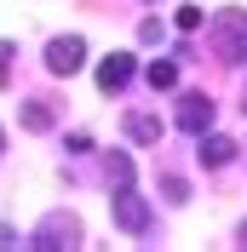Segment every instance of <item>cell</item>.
Listing matches in <instances>:
<instances>
[{
    "label": "cell",
    "instance_id": "1",
    "mask_svg": "<svg viewBox=\"0 0 247 252\" xmlns=\"http://www.w3.org/2000/svg\"><path fill=\"white\" fill-rule=\"evenodd\" d=\"M207 40H213V52L224 63H247V12H218L213 23H207Z\"/></svg>",
    "mask_w": 247,
    "mask_h": 252
},
{
    "label": "cell",
    "instance_id": "2",
    "mask_svg": "<svg viewBox=\"0 0 247 252\" xmlns=\"http://www.w3.org/2000/svg\"><path fill=\"white\" fill-rule=\"evenodd\" d=\"M109 212H115V229H126V235H150V223H155L150 201H144V195H132V184H126V189H115Z\"/></svg>",
    "mask_w": 247,
    "mask_h": 252
},
{
    "label": "cell",
    "instance_id": "3",
    "mask_svg": "<svg viewBox=\"0 0 247 252\" xmlns=\"http://www.w3.org/2000/svg\"><path fill=\"white\" fill-rule=\"evenodd\" d=\"M46 69L52 75H81V69H86V40H81V34L46 40Z\"/></svg>",
    "mask_w": 247,
    "mask_h": 252
},
{
    "label": "cell",
    "instance_id": "4",
    "mask_svg": "<svg viewBox=\"0 0 247 252\" xmlns=\"http://www.w3.org/2000/svg\"><path fill=\"white\" fill-rule=\"evenodd\" d=\"M207 126H213V97L207 92H184L178 97V132L196 138V132H207Z\"/></svg>",
    "mask_w": 247,
    "mask_h": 252
},
{
    "label": "cell",
    "instance_id": "5",
    "mask_svg": "<svg viewBox=\"0 0 247 252\" xmlns=\"http://www.w3.org/2000/svg\"><path fill=\"white\" fill-rule=\"evenodd\" d=\"M196 160L207 166V172L230 166V160H236V138H218L213 126H207V132H196Z\"/></svg>",
    "mask_w": 247,
    "mask_h": 252
},
{
    "label": "cell",
    "instance_id": "6",
    "mask_svg": "<svg viewBox=\"0 0 247 252\" xmlns=\"http://www.w3.org/2000/svg\"><path fill=\"white\" fill-rule=\"evenodd\" d=\"M132 69H138V63L126 58V52H115V58H104V63H98V92H121L126 80H132Z\"/></svg>",
    "mask_w": 247,
    "mask_h": 252
},
{
    "label": "cell",
    "instance_id": "7",
    "mask_svg": "<svg viewBox=\"0 0 247 252\" xmlns=\"http://www.w3.org/2000/svg\"><path fill=\"white\" fill-rule=\"evenodd\" d=\"M144 75H150V86H155V92H172V86H178V58H155Z\"/></svg>",
    "mask_w": 247,
    "mask_h": 252
},
{
    "label": "cell",
    "instance_id": "8",
    "mask_svg": "<svg viewBox=\"0 0 247 252\" xmlns=\"http://www.w3.org/2000/svg\"><path fill=\"white\" fill-rule=\"evenodd\" d=\"M126 138H132V143H155V138H161V121H155V115H126Z\"/></svg>",
    "mask_w": 247,
    "mask_h": 252
},
{
    "label": "cell",
    "instance_id": "9",
    "mask_svg": "<svg viewBox=\"0 0 247 252\" xmlns=\"http://www.w3.org/2000/svg\"><path fill=\"white\" fill-rule=\"evenodd\" d=\"M75 241V223H63V218H52L41 235H35V247H69Z\"/></svg>",
    "mask_w": 247,
    "mask_h": 252
},
{
    "label": "cell",
    "instance_id": "10",
    "mask_svg": "<svg viewBox=\"0 0 247 252\" xmlns=\"http://www.w3.org/2000/svg\"><path fill=\"white\" fill-rule=\"evenodd\" d=\"M104 172H109V184H115V189H126V184H132V160H126L121 149H115V155L104 160Z\"/></svg>",
    "mask_w": 247,
    "mask_h": 252
},
{
    "label": "cell",
    "instance_id": "11",
    "mask_svg": "<svg viewBox=\"0 0 247 252\" xmlns=\"http://www.w3.org/2000/svg\"><path fill=\"white\" fill-rule=\"evenodd\" d=\"M23 126H29V132H52V103H41V97H35L29 109H23Z\"/></svg>",
    "mask_w": 247,
    "mask_h": 252
},
{
    "label": "cell",
    "instance_id": "12",
    "mask_svg": "<svg viewBox=\"0 0 247 252\" xmlns=\"http://www.w3.org/2000/svg\"><path fill=\"white\" fill-rule=\"evenodd\" d=\"M172 23H178L184 34H196V29H201V6H178V17H172Z\"/></svg>",
    "mask_w": 247,
    "mask_h": 252
},
{
    "label": "cell",
    "instance_id": "13",
    "mask_svg": "<svg viewBox=\"0 0 247 252\" xmlns=\"http://www.w3.org/2000/svg\"><path fill=\"white\" fill-rule=\"evenodd\" d=\"M138 40H144V46H155V40H161V17H144V23H138Z\"/></svg>",
    "mask_w": 247,
    "mask_h": 252
},
{
    "label": "cell",
    "instance_id": "14",
    "mask_svg": "<svg viewBox=\"0 0 247 252\" xmlns=\"http://www.w3.org/2000/svg\"><path fill=\"white\" fill-rule=\"evenodd\" d=\"M6 80H12V40H0V92H6Z\"/></svg>",
    "mask_w": 247,
    "mask_h": 252
},
{
    "label": "cell",
    "instance_id": "15",
    "mask_svg": "<svg viewBox=\"0 0 247 252\" xmlns=\"http://www.w3.org/2000/svg\"><path fill=\"white\" fill-rule=\"evenodd\" d=\"M0 149H6V132H0Z\"/></svg>",
    "mask_w": 247,
    "mask_h": 252
}]
</instances>
